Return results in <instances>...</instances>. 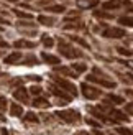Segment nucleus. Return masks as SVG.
Segmentation results:
<instances>
[{
    "label": "nucleus",
    "mask_w": 133,
    "mask_h": 135,
    "mask_svg": "<svg viewBox=\"0 0 133 135\" xmlns=\"http://www.w3.org/2000/svg\"><path fill=\"white\" fill-rule=\"evenodd\" d=\"M20 58H22V55H20V53H13V55H10V56L5 58V63H7V64H13V63H17Z\"/></svg>",
    "instance_id": "9d476101"
},
{
    "label": "nucleus",
    "mask_w": 133,
    "mask_h": 135,
    "mask_svg": "<svg viewBox=\"0 0 133 135\" xmlns=\"http://www.w3.org/2000/svg\"><path fill=\"white\" fill-rule=\"evenodd\" d=\"M120 2H122V0H112V2L105 3L104 7H105V8H118V5H120Z\"/></svg>",
    "instance_id": "4468645a"
},
{
    "label": "nucleus",
    "mask_w": 133,
    "mask_h": 135,
    "mask_svg": "<svg viewBox=\"0 0 133 135\" xmlns=\"http://www.w3.org/2000/svg\"><path fill=\"white\" fill-rule=\"evenodd\" d=\"M0 23H8V22H7V20H2V18H0Z\"/></svg>",
    "instance_id": "c756f323"
},
{
    "label": "nucleus",
    "mask_w": 133,
    "mask_h": 135,
    "mask_svg": "<svg viewBox=\"0 0 133 135\" xmlns=\"http://www.w3.org/2000/svg\"><path fill=\"white\" fill-rule=\"evenodd\" d=\"M15 13H17V15H18V17H25V18H31V17L28 15V13H23V12H20V10H15Z\"/></svg>",
    "instance_id": "b1692460"
},
{
    "label": "nucleus",
    "mask_w": 133,
    "mask_h": 135,
    "mask_svg": "<svg viewBox=\"0 0 133 135\" xmlns=\"http://www.w3.org/2000/svg\"><path fill=\"white\" fill-rule=\"evenodd\" d=\"M59 50L63 51V55L64 56H69V58H74V56H81V51H77V50H72V48H69L68 45H59Z\"/></svg>",
    "instance_id": "7ed1b4c3"
},
{
    "label": "nucleus",
    "mask_w": 133,
    "mask_h": 135,
    "mask_svg": "<svg viewBox=\"0 0 133 135\" xmlns=\"http://www.w3.org/2000/svg\"><path fill=\"white\" fill-rule=\"evenodd\" d=\"M58 117H61L66 122H76V120H79V114L76 110H63L58 112Z\"/></svg>",
    "instance_id": "f257e3e1"
},
{
    "label": "nucleus",
    "mask_w": 133,
    "mask_h": 135,
    "mask_svg": "<svg viewBox=\"0 0 133 135\" xmlns=\"http://www.w3.org/2000/svg\"><path fill=\"white\" fill-rule=\"evenodd\" d=\"M117 132H118V133H120V135H133V133H131L130 130H127V129H118Z\"/></svg>",
    "instance_id": "4be33fe9"
},
{
    "label": "nucleus",
    "mask_w": 133,
    "mask_h": 135,
    "mask_svg": "<svg viewBox=\"0 0 133 135\" xmlns=\"http://www.w3.org/2000/svg\"><path fill=\"white\" fill-rule=\"evenodd\" d=\"M10 112H12V115L18 117V115H22V114H23V109H22L20 105H17V104H12V107H10Z\"/></svg>",
    "instance_id": "9b49d317"
},
{
    "label": "nucleus",
    "mask_w": 133,
    "mask_h": 135,
    "mask_svg": "<svg viewBox=\"0 0 133 135\" xmlns=\"http://www.w3.org/2000/svg\"><path fill=\"white\" fill-rule=\"evenodd\" d=\"M77 5L81 8H90V7L97 5V0H77Z\"/></svg>",
    "instance_id": "6e6552de"
},
{
    "label": "nucleus",
    "mask_w": 133,
    "mask_h": 135,
    "mask_svg": "<svg viewBox=\"0 0 133 135\" xmlns=\"http://www.w3.org/2000/svg\"><path fill=\"white\" fill-rule=\"evenodd\" d=\"M43 59L46 63H51V64H59V58H56V56H53V55H48V53H43Z\"/></svg>",
    "instance_id": "1a4fd4ad"
},
{
    "label": "nucleus",
    "mask_w": 133,
    "mask_h": 135,
    "mask_svg": "<svg viewBox=\"0 0 133 135\" xmlns=\"http://www.w3.org/2000/svg\"><path fill=\"white\" fill-rule=\"evenodd\" d=\"M82 92H84V96L87 99H97L100 96V91H97L95 87H90L87 84H82Z\"/></svg>",
    "instance_id": "f03ea898"
},
{
    "label": "nucleus",
    "mask_w": 133,
    "mask_h": 135,
    "mask_svg": "<svg viewBox=\"0 0 133 135\" xmlns=\"http://www.w3.org/2000/svg\"><path fill=\"white\" fill-rule=\"evenodd\" d=\"M33 105H36V107H46V105H49V104H48V100H44V99H36L35 102H33Z\"/></svg>",
    "instance_id": "2eb2a0df"
},
{
    "label": "nucleus",
    "mask_w": 133,
    "mask_h": 135,
    "mask_svg": "<svg viewBox=\"0 0 133 135\" xmlns=\"http://www.w3.org/2000/svg\"><path fill=\"white\" fill-rule=\"evenodd\" d=\"M109 100H112V102H115V104H122L123 102V99L118 97V96H109Z\"/></svg>",
    "instance_id": "a211bd4d"
},
{
    "label": "nucleus",
    "mask_w": 133,
    "mask_h": 135,
    "mask_svg": "<svg viewBox=\"0 0 133 135\" xmlns=\"http://www.w3.org/2000/svg\"><path fill=\"white\" fill-rule=\"evenodd\" d=\"M112 115H115L117 119H120V120H128V117L125 115V114H122V112H118V110H112Z\"/></svg>",
    "instance_id": "dca6fc26"
},
{
    "label": "nucleus",
    "mask_w": 133,
    "mask_h": 135,
    "mask_svg": "<svg viewBox=\"0 0 133 135\" xmlns=\"http://www.w3.org/2000/svg\"><path fill=\"white\" fill-rule=\"evenodd\" d=\"M5 107H7V100L3 97H0V109H5Z\"/></svg>",
    "instance_id": "393cba45"
},
{
    "label": "nucleus",
    "mask_w": 133,
    "mask_h": 135,
    "mask_svg": "<svg viewBox=\"0 0 133 135\" xmlns=\"http://www.w3.org/2000/svg\"><path fill=\"white\" fill-rule=\"evenodd\" d=\"M15 46L17 48H33V43H30V41H25V40H20V41H15Z\"/></svg>",
    "instance_id": "f8f14e48"
},
{
    "label": "nucleus",
    "mask_w": 133,
    "mask_h": 135,
    "mask_svg": "<svg viewBox=\"0 0 133 135\" xmlns=\"http://www.w3.org/2000/svg\"><path fill=\"white\" fill-rule=\"evenodd\" d=\"M56 83L61 86V87H64V89H68L71 94H74L76 96V87H74V84H71V83H68V81H64V79H61V78H56Z\"/></svg>",
    "instance_id": "20e7f679"
},
{
    "label": "nucleus",
    "mask_w": 133,
    "mask_h": 135,
    "mask_svg": "<svg viewBox=\"0 0 133 135\" xmlns=\"http://www.w3.org/2000/svg\"><path fill=\"white\" fill-rule=\"evenodd\" d=\"M39 92H41V89H39V87H35V86L31 87V94H39Z\"/></svg>",
    "instance_id": "a878e982"
},
{
    "label": "nucleus",
    "mask_w": 133,
    "mask_h": 135,
    "mask_svg": "<svg viewBox=\"0 0 133 135\" xmlns=\"http://www.w3.org/2000/svg\"><path fill=\"white\" fill-rule=\"evenodd\" d=\"M120 23H122V25L133 26V18H127V17H123V18H120Z\"/></svg>",
    "instance_id": "f3484780"
},
{
    "label": "nucleus",
    "mask_w": 133,
    "mask_h": 135,
    "mask_svg": "<svg viewBox=\"0 0 133 135\" xmlns=\"http://www.w3.org/2000/svg\"><path fill=\"white\" fill-rule=\"evenodd\" d=\"M125 109H127V112H130V114H133V104H128L127 107H125Z\"/></svg>",
    "instance_id": "cd10ccee"
},
{
    "label": "nucleus",
    "mask_w": 133,
    "mask_h": 135,
    "mask_svg": "<svg viewBox=\"0 0 133 135\" xmlns=\"http://www.w3.org/2000/svg\"><path fill=\"white\" fill-rule=\"evenodd\" d=\"M25 119H26V120H31V122H38V117L35 115V114H31V112H30V114H26V117H25Z\"/></svg>",
    "instance_id": "412c9836"
},
{
    "label": "nucleus",
    "mask_w": 133,
    "mask_h": 135,
    "mask_svg": "<svg viewBox=\"0 0 133 135\" xmlns=\"http://www.w3.org/2000/svg\"><path fill=\"white\" fill-rule=\"evenodd\" d=\"M43 43H44V46L51 48V46H53V40H51L49 36H44V38H43Z\"/></svg>",
    "instance_id": "aec40b11"
},
{
    "label": "nucleus",
    "mask_w": 133,
    "mask_h": 135,
    "mask_svg": "<svg viewBox=\"0 0 133 135\" xmlns=\"http://www.w3.org/2000/svg\"><path fill=\"white\" fill-rule=\"evenodd\" d=\"M51 91L54 92L56 96H61V97H64L66 100H69V96H66V94H64V92H63L61 89H58V87H54V86H51Z\"/></svg>",
    "instance_id": "ddd939ff"
},
{
    "label": "nucleus",
    "mask_w": 133,
    "mask_h": 135,
    "mask_svg": "<svg viewBox=\"0 0 133 135\" xmlns=\"http://www.w3.org/2000/svg\"><path fill=\"white\" fill-rule=\"evenodd\" d=\"M74 69L79 71V73H82V71H85V66L84 64H74Z\"/></svg>",
    "instance_id": "5701e85b"
},
{
    "label": "nucleus",
    "mask_w": 133,
    "mask_h": 135,
    "mask_svg": "<svg viewBox=\"0 0 133 135\" xmlns=\"http://www.w3.org/2000/svg\"><path fill=\"white\" fill-rule=\"evenodd\" d=\"M104 35L110 36V38H122V36H125V31L120 28H110V30H105Z\"/></svg>",
    "instance_id": "39448f33"
},
{
    "label": "nucleus",
    "mask_w": 133,
    "mask_h": 135,
    "mask_svg": "<svg viewBox=\"0 0 133 135\" xmlns=\"http://www.w3.org/2000/svg\"><path fill=\"white\" fill-rule=\"evenodd\" d=\"M39 22L44 23V25H53V23H54L51 18H46V17H39Z\"/></svg>",
    "instance_id": "6ab92c4d"
},
{
    "label": "nucleus",
    "mask_w": 133,
    "mask_h": 135,
    "mask_svg": "<svg viewBox=\"0 0 133 135\" xmlns=\"http://www.w3.org/2000/svg\"><path fill=\"white\" fill-rule=\"evenodd\" d=\"M76 135H89L87 132H79V133H76Z\"/></svg>",
    "instance_id": "c85d7f7f"
},
{
    "label": "nucleus",
    "mask_w": 133,
    "mask_h": 135,
    "mask_svg": "<svg viewBox=\"0 0 133 135\" xmlns=\"http://www.w3.org/2000/svg\"><path fill=\"white\" fill-rule=\"evenodd\" d=\"M118 51H120L122 55H127V56H130V55H131V53H130L128 50H123V48H118Z\"/></svg>",
    "instance_id": "bb28decb"
},
{
    "label": "nucleus",
    "mask_w": 133,
    "mask_h": 135,
    "mask_svg": "<svg viewBox=\"0 0 133 135\" xmlns=\"http://www.w3.org/2000/svg\"><path fill=\"white\" fill-rule=\"evenodd\" d=\"M89 81H92V83H97V84H102L105 87H115V83H112V81H107V79H99L95 76H87Z\"/></svg>",
    "instance_id": "423d86ee"
},
{
    "label": "nucleus",
    "mask_w": 133,
    "mask_h": 135,
    "mask_svg": "<svg viewBox=\"0 0 133 135\" xmlns=\"http://www.w3.org/2000/svg\"><path fill=\"white\" fill-rule=\"evenodd\" d=\"M13 96H15L18 100H23V102H28V94H26V91L23 89H18V91H15V94H13Z\"/></svg>",
    "instance_id": "0eeeda50"
}]
</instances>
